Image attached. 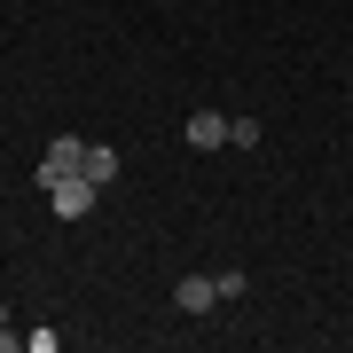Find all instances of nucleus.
Segmentation results:
<instances>
[{"instance_id": "obj_1", "label": "nucleus", "mask_w": 353, "mask_h": 353, "mask_svg": "<svg viewBox=\"0 0 353 353\" xmlns=\"http://www.w3.org/2000/svg\"><path fill=\"white\" fill-rule=\"evenodd\" d=\"M39 196H48V212H55V220H87V212H94V196H102V181H87V173H63L55 189H39Z\"/></svg>"}, {"instance_id": "obj_2", "label": "nucleus", "mask_w": 353, "mask_h": 353, "mask_svg": "<svg viewBox=\"0 0 353 353\" xmlns=\"http://www.w3.org/2000/svg\"><path fill=\"white\" fill-rule=\"evenodd\" d=\"M79 165H87V141H79V134H55L48 150H39V189H55V181L79 173Z\"/></svg>"}, {"instance_id": "obj_6", "label": "nucleus", "mask_w": 353, "mask_h": 353, "mask_svg": "<svg viewBox=\"0 0 353 353\" xmlns=\"http://www.w3.org/2000/svg\"><path fill=\"white\" fill-rule=\"evenodd\" d=\"M228 150H259V118H228Z\"/></svg>"}, {"instance_id": "obj_4", "label": "nucleus", "mask_w": 353, "mask_h": 353, "mask_svg": "<svg viewBox=\"0 0 353 353\" xmlns=\"http://www.w3.org/2000/svg\"><path fill=\"white\" fill-rule=\"evenodd\" d=\"M181 141H189V150H228V118H220V110H189Z\"/></svg>"}, {"instance_id": "obj_5", "label": "nucleus", "mask_w": 353, "mask_h": 353, "mask_svg": "<svg viewBox=\"0 0 353 353\" xmlns=\"http://www.w3.org/2000/svg\"><path fill=\"white\" fill-rule=\"evenodd\" d=\"M118 165H126V157H118L110 141H87V165H79V173H87V181H102V189H110V181H118Z\"/></svg>"}, {"instance_id": "obj_3", "label": "nucleus", "mask_w": 353, "mask_h": 353, "mask_svg": "<svg viewBox=\"0 0 353 353\" xmlns=\"http://www.w3.org/2000/svg\"><path fill=\"white\" fill-rule=\"evenodd\" d=\"M173 306H181V314H212V306H220V275H181L173 283Z\"/></svg>"}]
</instances>
